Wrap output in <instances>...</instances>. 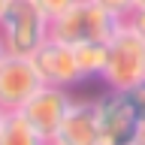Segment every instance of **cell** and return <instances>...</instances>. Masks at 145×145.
Returning <instances> with one entry per match:
<instances>
[{
    "instance_id": "6da1fadb",
    "label": "cell",
    "mask_w": 145,
    "mask_h": 145,
    "mask_svg": "<svg viewBox=\"0 0 145 145\" xmlns=\"http://www.w3.org/2000/svg\"><path fill=\"white\" fill-rule=\"evenodd\" d=\"M118 27H121V18L103 9L97 0H76L67 12L48 21V36L67 45L109 42Z\"/></svg>"
},
{
    "instance_id": "7a4b0ae2",
    "label": "cell",
    "mask_w": 145,
    "mask_h": 145,
    "mask_svg": "<svg viewBox=\"0 0 145 145\" xmlns=\"http://www.w3.org/2000/svg\"><path fill=\"white\" fill-rule=\"evenodd\" d=\"M106 67L100 82L106 88L115 91H130L136 82L145 79V39L139 33H133L130 27L121 21L112 39L106 42Z\"/></svg>"
},
{
    "instance_id": "3957f363",
    "label": "cell",
    "mask_w": 145,
    "mask_h": 145,
    "mask_svg": "<svg viewBox=\"0 0 145 145\" xmlns=\"http://www.w3.org/2000/svg\"><path fill=\"white\" fill-rule=\"evenodd\" d=\"M0 36L6 54L30 57L48 39V18L39 12L33 0H9V6L0 15Z\"/></svg>"
},
{
    "instance_id": "277c9868",
    "label": "cell",
    "mask_w": 145,
    "mask_h": 145,
    "mask_svg": "<svg viewBox=\"0 0 145 145\" xmlns=\"http://www.w3.org/2000/svg\"><path fill=\"white\" fill-rule=\"evenodd\" d=\"M136 121H139V112L133 109L127 91L106 88V94L97 97L100 145H133Z\"/></svg>"
},
{
    "instance_id": "5b68a950",
    "label": "cell",
    "mask_w": 145,
    "mask_h": 145,
    "mask_svg": "<svg viewBox=\"0 0 145 145\" xmlns=\"http://www.w3.org/2000/svg\"><path fill=\"white\" fill-rule=\"evenodd\" d=\"M39 88H42V79L30 57L6 54L0 61V106L6 112H18Z\"/></svg>"
},
{
    "instance_id": "8992f818",
    "label": "cell",
    "mask_w": 145,
    "mask_h": 145,
    "mask_svg": "<svg viewBox=\"0 0 145 145\" xmlns=\"http://www.w3.org/2000/svg\"><path fill=\"white\" fill-rule=\"evenodd\" d=\"M36 72L42 85H54V88H76L85 82V76L79 72V63H76V54H72V45L57 42V39H45L33 54H30Z\"/></svg>"
},
{
    "instance_id": "52a82bcc",
    "label": "cell",
    "mask_w": 145,
    "mask_h": 145,
    "mask_svg": "<svg viewBox=\"0 0 145 145\" xmlns=\"http://www.w3.org/2000/svg\"><path fill=\"white\" fill-rule=\"evenodd\" d=\"M70 103H72L70 88L42 85V88L36 91V94L27 100L18 112L30 121V127H33L36 133L45 136V139H48V145H52V136H54V130L61 127V121H63V115H67Z\"/></svg>"
},
{
    "instance_id": "ba28073f",
    "label": "cell",
    "mask_w": 145,
    "mask_h": 145,
    "mask_svg": "<svg viewBox=\"0 0 145 145\" xmlns=\"http://www.w3.org/2000/svg\"><path fill=\"white\" fill-rule=\"evenodd\" d=\"M52 145H100L97 100H72L52 136Z\"/></svg>"
},
{
    "instance_id": "9c48e42d",
    "label": "cell",
    "mask_w": 145,
    "mask_h": 145,
    "mask_svg": "<svg viewBox=\"0 0 145 145\" xmlns=\"http://www.w3.org/2000/svg\"><path fill=\"white\" fill-rule=\"evenodd\" d=\"M0 145H48V139L36 133L21 112H9L0 130Z\"/></svg>"
},
{
    "instance_id": "30bf717a",
    "label": "cell",
    "mask_w": 145,
    "mask_h": 145,
    "mask_svg": "<svg viewBox=\"0 0 145 145\" xmlns=\"http://www.w3.org/2000/svg\"><path fill=\"white\" fill-rule=\"evenodd\" d=\"M106 42H79L72 45V54H76V63H79V72L85 79H100L103 76V67H106Z\"/></svg>"
},
{
    "instance_id": "8fae6325",
    "label": "cell",
    "mask_w": 145,
    "mask_h": 145,
    "mask_svg": "<svg viewBox=\"0 0 145 145\" xmlns=\"http://www.w3.org/2000/svg\"><path fill=\"white\" fill-rule=\"evenodd\" d=\"M33 3L39 6V12H42L48 21H52V18H57L61 12H67V9L76 3V0H33Z\"/></svg>"
},
{
    "instance_id": "7c38bea8",
    "label": "cell",
    "mask_w": 145,
    "mask_h": 145,
    "mask_svg": "<svg viewBox=\"0 0 145 145\" xmlns=\"http://www.w3.org/2000/svg\"><path fill=\"white\" fill-rule=\"evenodd\" d=\"M97 3H100L103 9H109L112 15H118L121 21H124V18L133 12V0H97Z\"/></svg>"
},
{
    "instance_id": "4fadbf2b",
    "label": "cell",
    "mask_w": 145,
    "mask_h": 145,
    "mask_svg": "<svg viewBox=\"0 0 145 145\" xmlns=\"http://www.w3.org/2000/svg\"><path fill=\"white\" fill-rule=\"evenodd\" d=\"M127 97H130V103H133V109L139 112V115H145V79L136 82L133 88L127 91Z\"/></svg>"
},
{
    "instance_id": "5bb4252c",
    "label": "cell",
    "mask_w": 145,
    "mask_h": 145,
    "mask_svg": "<svg viewBox=\"0 0 145 145\" xmlns=\"http://www.w3.org/2000/svg\"><path fill=\"white\" fill-rule=\"evenodd\" d=\"M124 24L130 27L133 33H139V36L145 39V9H133V12L124 18Z\"/></svg>"
},
{
    "instance_id": "9a60e30c",
    "label": "cell",
    "mask_w": 145,
    "mask_h": 145,
    "mask_svg": "<svg viewBox=\"0 0 145 145\" xmlns=\"http://www.w3.org/2000/svg\"><path fill=\"white\" fill-rule=\"evenodd\" d=\"M133 145H145V115H139V121H136V130H133Z\"/></svg>"
},
{
    "instance_id": "2e32d148",
    "label": "cell",
    "mask_w": 145,
    "mask_h": 145,
    "mask_svg": "<svg viewBox=\"0 0 145 145\" xmlns=\"http://www.w3.org/2000/svg\"><path fill=\"white\" fill-rule=\"evenodd\" d=\"M6 115H9V112H6L3 106H0V130H3V121H6Z\"/></svg>"
},
{
    "instance_id": "e0dca14e",
    "label": "cell",
    "mask_w": 145,
    "mask_h": 145,
    "mask_svg": "<svg viewBox=\"0 0 145 145\" xmlns=\"http://www.w3.org/2000/svg\"><path fill=\"white\" fill-rule=\"evenodd\" d=\"M6 57V45H3V36H0V61Z\"/></svg>"
},
{
    "instance_id": "ac0fdd59",
    "label": "cell",
    "mask_w": 145,
    "mask_h": 145,
    "mask_svg": "<svg viewBox=\"0 0 145 145\" xmlns=\"http://www.w3.org/2000/svg\"><path fill=\"white\" fill-rule=\"evenodd\" d=\"M133 9H145V0H133Z\"/></svg>"
},
{
    "instance_id": "d6986e66",
    "label": "cell",
    "mask_w": 145,
    "mask_h": 145,
    "mask_svg": "<svg viewBox=\"0 0 145 145\" xmlns=\"http://www.w3.org/2000/svg\"><path fill=\"white\" fill-rule=\"evenodd\" d=\"M9 6V0H0V15H3V9Z\"/></svg>"
}]
</instances>
